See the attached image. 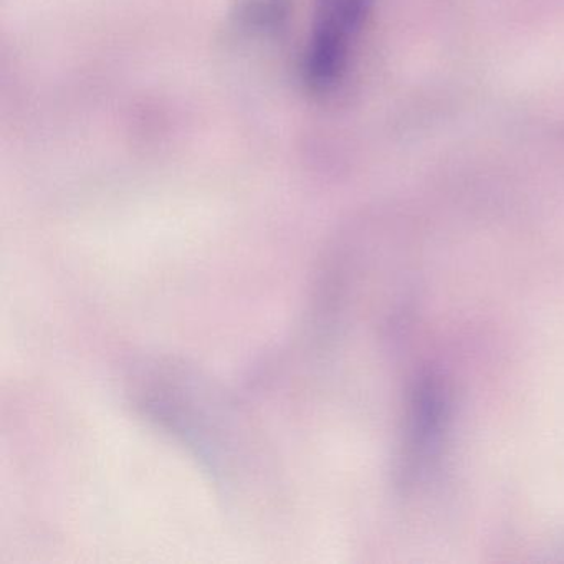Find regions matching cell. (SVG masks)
<instances>
[{"instance_id": "6da1fadb", "label": "cell", "mask_w": 564, "mask_h": 564, "mask_svg": "<svg viewBox=\"0 0 564 564\" xmlns=\"http://www.w3.org/2000/svg\"><path fill=\"white\" fill-rule=\"evenodd\" d=\"M448 404L444 388L437 379H422L414 391L405 438L404 475L415 480L424 474L429 462L437 455L444 437Z\"/></svg>"}]
</instances>
